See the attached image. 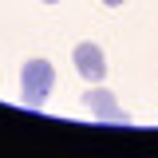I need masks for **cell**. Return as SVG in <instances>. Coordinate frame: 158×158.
Listing matches in <instances>:
<instances>
[{"label": "cell", "mask_w": 158, "mask_h": 158, "mask_svg": "<svg viewBox=\"0 0 158 158\" xmlns=\"http://www.w3.org/2000/svg\"><path fill=\"white\" fill-rule=\"evenodd\" d=\"M52 87H56V67L48 59H28L20 67V95H24L28 107H40L52 95Z\"/></svg>", "instance_id": "obj_1"}, {"label": "cell", "mask_w": 158, "mask_h": 158, "mask_svg": "<svg viewBox=\"0 0 158 158\" xmlns=\"http://www.w3.org/2000/svg\"><path fill=\"white\" fill-rule=\"evenodd\" d=\"M71 59H75V71L87 79V83H103V75H107V56H103L99 44H91V40L75 44Z\"/></svg>", "instance_id": "obj_2"}, {"label": "cell", "mask_w": 158, "mask_h": 158, "mask_svg": "<svg viewBox=\"0 0 158 158\" xmlns=\"http://www.w3.org/2000/svg\"><path fill=\"white\" fill-rule=\"evenodd\" d=\"M83 107H87L95 118H103V123H127V111H123V107L115 103V95L103 91V87H91V91L83 95Z\"/></svg>", "instance_id": "obj_3"}, {"label": "cell", "mask_w": 158, "mask_h": 158, "mask_svg": "<svg viewBox=\"0 0 158 158\" xmlns=\"http://www.w3.org/2000/svg\"><path fill=\"white\" fill-rule=\"evenodd\" d=\"M44 4H56V0H44Z\"/></svg>", "instance_id": "obj_5"}, {"label": "cell", "mask_w": 158, "mask_h": 158, "mask_svg": "<svg viewBox=\"0 0 158 158\" xmlns=\"http://www.w3.org/2000/svg\"><path fill=\"white\" fill-rule=\"evenodd\" d=\"M103 4H107V8H118V4H123V0H103Z\"/></svg>", "instance_id": "obj_4"}]
</instances>
